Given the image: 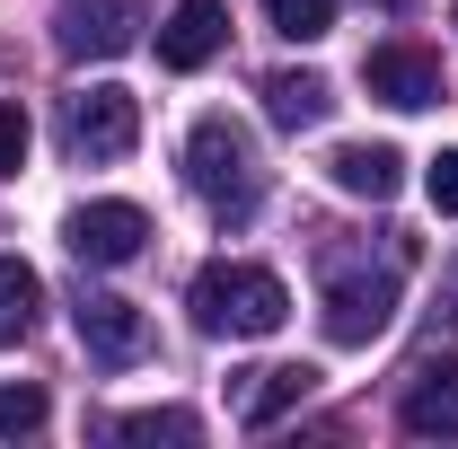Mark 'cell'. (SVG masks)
Instances as JSON below:
<instances>
[{"label": "cell", "instance_id": "obj_1", "mask_svg": "<svg viewBox=\"0 0 458 449\" xmlns=\"http://www.w3.org/2000/svg\"><path fill=\"white\" fill-rule=\"evenodd\" d=\"M185 309H194V326H203V335L265 343V335H283L291 291H283V274H265V265H229V256H221V265H203V274H194Z\"/></svg>", "mask_w": 458, "mask_h": 449}, {"label": "cell", "instance_id": "obj_2", "mask_svg": "<svg viewBox=\"0 0 458 449\" xmlns=\"http://www.w3.org/2000/svg\"><path fill=\"white\" fill-rule=\"evenodd\" d=\"M185 185L221 212V221H247L265 203V159H256V132L238 114H194L185 132Z\"/></svg>", "mask_w": 458, "mask_h": 449}, {"label": "cell", "instance_id": "obj_3", "mask_svg": "<svg viewBox=\"0 0 458 449\" xmlns=\"http://www.w3.org/2000/svg\"><path fill=\"white\" fill-rule=\"evenodd\" d=\"M62 141H71V159H123V150L141 141V97L114 89V80L80 89V97L62 106Z\"/></svg>", "mask_w": 458, "mask_h": 449}, {"label": "cell", "instance_id": "obj_4", "mask_svg": "<svg viewBox=\"0 0 458 449\" xmlns=\"http://www.w3.org/2000/svg\"><path fill=\"white\" fill-rule=\"evenodd\" d=\"M141 0H54V45L71 62H114L141 45Z\"/></svg>", "mask_w": 458, "mask_h": 449}, {"label": "cell", "instance_id": "obj_5", "mask_svg": "<svg viewBox=\"0 0 458 449\" xmlns=\"http://www.w3.org/2000/svg\"><path fill=\"white\" fill-rule=\"evenodd\" d=\"M361 89H370L379 106H397V114H423V106L450 97L441 54H423V45H370V54H361Z\"/></svg>", "mask_w": 458, "mask_h": 449}, {"label": "cell", "instance_id": "obj_6", "mask_svg": "<svg viewBox=\"0 0 458 449\" xmlns=\"http://www.w3.org/2000/svg\"><path fill=\"white\" fill-rule=\"evenodd\" d=\"M388 318H397V265L327 282V309H318L327 343H370V335H388Z\"/></svg>", "mask_w": 458, "mask_h": 449}, {"label": "cell", "instance_id": "obj_7", "mask_svg": "<svg viewBox=\"0 0 458 449\" xmlns=\"http://www.w3.org/2000/svg\"><path fill=\"white\" fill-rule=\"evenodd\" d=\"M62 238H71V256L80 265H132L141 247H150V212L141 203H80L71 221H62Z\"/></svg>", "mask_w": 458, "mask_h": 449}, {"label": "cell", "instance_id": "obj_8", "mask_svg": "<svg viewBox=\"0 0 458 449\" xmlns=\"http://www.w3.org/2000/svg\"><path fill=\"white\" fill-rule=\"evenodd\" d=\"M71 326L89 343V361H114V370L150 352V318H141L132 300H114V291H80V300H71Z\"/></svg>", "mask_w": 458, "mask_h": 449}, {"label": "cell", "instance_id": "obj_9", "mask_svg": "<svg viewBox=\"0 0 458 449\" xmlns=\"http://www.w3.org/2000/svg\"><path fill=\"white\" fill-rule=\"evenodd\" d=\"M318 388V370L309 361H265V370H247L238 388H229V414L247 423V432H274L283 414H300V396Z\"/></svg>", "mask_w": 458, "mask_h": 449}, {"label": "cell", "instance_id": "obj_10", "mask_svg": "<svg viewBox=\"0 0 458 449\" xmlns=\"http://www.w3.org/2000/svg\"><path fill=\"white\" fill-rule=\"evenodd\" d=\"M229 45V0H176L168 27H159V62L168 71H203Z\"/></svg>", "mask_w": 458, "mask_h": 449}, {"label": "cell", "instance_id": "obj_11", "mask_svg": "<svg viewBox=\"0 0 458 449\" xmlns=\"http://www.w3.org/2000/svg\"><path fill=\"white\" fill-rule=\"evenodd\" d=\"M405 432L414 441H450L458 432V361H423L414 379H405Z\"/></svg>", "mask_w": 458, "mask_h": 449}, {"label": "cell", "instance_id": "obj_12", "mask_svg": "<svg viewBox=\"0 0 458 449\" xmlns=\"http://www.w3.org/2000/svg\"><path fill=\"white\" fill-rule=\"evenodd\" d=\"M327 176H335L344 194H361V203H388L405 185V159L388 150V141H344L335 159H327Z\"/></svg>", "mask_w": 458, "mask_h": 449}, {"label": "cell", "instance_id": "obj_13", "mask_svg": "<svg viewBox=\"0 0 458 449\" xmlns=\"http://www.w3.org/2000/svg\"><path fill=\"white\" fill-rule=\"evenodd\" d=\"M265 114H274L283 132H318V123L335 114V89H327L318 71H274V80H265Z\"/></svg>", "mask_w": 458, "mask_h": 449}, {"label": "cell", "instance_id": "obj_14", "mask_svg": "<svg viewBox=\"0 0 458 449\" xmlns=\"http://www.w3.org/2000/svg\"><path fill=\"white\" fill-rule=\"evenodd\" d=\"M36 309H45V282H36V265H27V256H0V343H27Z\"/></svg>", "mask_w": 458, "mask_h": 449}, {"label": "cell", "instance_id": "obj_15", "mask_svg": "<svg viewBox=\"0 0 458 449\" xmlns=\"http://www.w3.org/2000/svg\"><path fill=\"white\" fill-rule=\"evenodd\" d=\"M265 18L283 27L291 45H318V36L335 27V0H265Z\"/></svg>", "mask_w": 458, "mask_h": 449}, {"label": "cell", "instance_id": "obj_16", "mask_svg": "<svg viewBox=\"0 0 458 449\" xmlns=\"http://www.w3.org/2000/svg\"><path fill=\"white\" fill-rule=\"evenodd\" d=\"M123 441H203V423L185 405H150V414H123Z\"/></svg>", "mask_w": 458, "mask_h": 449}, {"label": "cell", "instance_id": "obj_17", "mask_svg": "<svg viewBox=\"0 0 458 449\" xmlns=\"http://www.w3.org/2000/svg\"><path fill=\"white\" fill-rule=\"evenodd\" d=\"M45 432V388H0V441Z\"/></svg>", "mask_w": 458, "mask_h": 449}, {"label": "cell", "instance_id": "obj_18", "mask_svg": "<svg viewBox=\"0 0 458 449\" xmlns=\"http://www.w3.org/2000/svg\"><path fill=\"white\" fill-rule=\"evenodd\" d=\"M9 168H27V114L18 106H0V176Z\"/></svg>", "mask_w": 458, "mask_h": 449}, {"label": "cell", "instance_id": "obj_19", "mask_svg": "<svg viewBox=\"0 0 458 449\" xmlns=\"http://www.w3.org/2000/svg\"><path fill=\"white\" fill-rule=\"evenodd\" d=\"M423 185H432V203H441V212H458V150H441V159H432V176H423Z\"/></svg>", "mask_w": 458, "mask_h": 449}, {"label": "cell", "instance_id": "obj_20", "mask_svg": "<svg viewBox=\"0 0 458 449\" xmlns=\"http://www.w3.org/2000/svg\"><path fill=\"white\" fill-rule=\"evenodd\" d=\"M441 318H450V326H458V265H450V274H441Z\"/></svg>", "mask_w": 458, "mask_h": 449}]
</instances>
